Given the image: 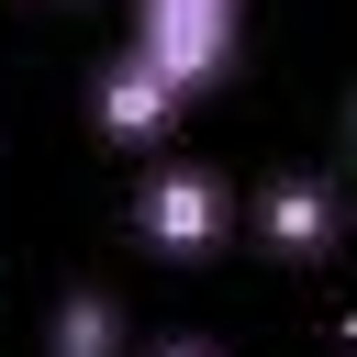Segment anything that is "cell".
Returning a JSON list of instances; mask_svg holds the SVG:
<instances>
[{
	"label": "cell",
	"mask_w": 357,
	"mask_h": 357,
	"mask_svg": "<svg viewBox=\"0 0 357 357\" xmlns=\"http://www.w3.org/2000/svg\"><path fill=\"white\" fill-rule=\"evenodd\" d=\"M335 223H346V201H335V178H268L257 190V245L268 257H335Z\"/></svg>",
	"instance_id": "277c9868"
},
{
	"label": "cell",
	"mask_w": 357,
	"mask_h": 357,
	"mask_svg": "<svg viewBox=\"0 0 357 357\" xmlns=\"http://www.w3.org/2000/svg\"><path fill=\"white\" fill-rule=\"evenodd\" d=\"M45 357H123V312H112V290H67Z\"/></svg>",
	"instance_id": "5b68a950"
},
{
	"label": "cell",
	"mask_w": 357,
	"mask_h": 357,
	"mask_svg": "<svg viewBox=\"0 0 357 357\" xmlns=\"http://www.w3.org/2000/svg\"><path fill=\"white\" fill-rule=\"evenodd\" d=\"M234 33H245V0H134V56L178 100H201L234 67Z\"/></svg>",
	"instance_id": "6da1fadb"
},
{
	"label": "cell",
	"mask_w": 357,
	"mask_h": 357,
	"mask_svg": "<svg viewBox=\"0 0 357 357\" xmlns=\"http://www.w3.org/2000/svg\"><path fill=\"white\" fill-rule=\"evenodd\" d=\"M346 134H357V112H346Z\"/></svg>",
	"instance_id": "52a82bcc"
},
{
	"label": "cell",
	"mask_w": 357,
	"mask_h": 357,
	"mask_svg": "<svg viewBox=\"0 0 357 357\" xmlns=\"http://www.w3.org/2000/svg\"><path fill=\"white\" fill-rule=\"evenodd\" d=\"M145 357H223V346H212V335H156Z\"/></svg>",
	"instance_id": "8992f818"
},
{
	"label": "cell",
	"mask_w": 357,
	"mask_h": 357,
	"mask_svg": "<svg viewBox=\"0 0 357 357\" xmlns=\"http://www.w3.org/2000/svg\"><path fill=\"white\" fill-rule=\"evenodd\" d=\"M89 123H100L112 145H156V134L178 123V89H167V78H156V67H145V56L123 45V56H112V67L89 78Z\"/></svg>",
	"instance_id": "3957f363"
},
{
	"label": "cell",
	"mask_w": 357,
	"mask_h": 357,
	"mask_svg": "<svg viewBox=\"0 0 357 357\" xmlns=\"http://www.w3.org/2000/svg\"><path fill=\"white\" fill-rule=\"evenodd\" d=\"M134 234H145L156 257H212V245L234 234V190H223L212 167H145V190H134Z\"/></svg>",
	"instance_id": "7a4b0ae2"
}]
</instances>
